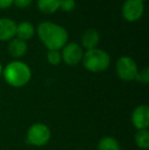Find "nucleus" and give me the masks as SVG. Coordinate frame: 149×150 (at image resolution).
Segmentation results:
<instances>
[{"mask_svg":"<svg viewBox=\"0 0 149 150\" xmlns=\"http://www.w3.org/2000/svg\"><path fill=\"white\" fill-rule=\"evenodd\" d=\"M37 35L48 50H60L68 41V33L60 25L53 22H42L38 25Z\"/></svg>","mask_w":149,"mask_h":150,"instance_id":"nucleus-1","label":"nucleus"},{"mask_svg":"<svg viewBox=\"0 0 149 150\" xmlns=\"http://www.w3.org/2000/svg\"><path fill=\"white\" fill-rule=\"evenodd\" d=\"M2 75L8 85L16 88L26 86L32 78V71L27 63L20 60L10 61L2 69Z\"/></svg>","mask_w":149,"mask_h":150,"instance_id":"nucleus-2","label":"nucleus"},{"mask_svg":"<svg viewBox=\"0 0 149 150\" xmlns=\"http://www.w3.org/2000/svg\"><path fill=\"white\" fill-rule=\"evenodd\" d=\"M82 62L87 71L91 73H102L109 67L110 56L105 50L94 48L84 52Z\"/></svg>","mask_w":149,"mask_h":150,"instance_id":"nucleus-3","label":"nucleus"},{"mask_svg":"<svg viewBox=\"0 0 149 150\" xmlns=\"http://www.w3.org/2000/svg\"><path fill=\"white\" fill-rule=\"evenodd\" d=\"M51 138V131L45 124L37 122L29 128L27 133V141L33 146L41 147L46 145Z\"/></svg>","mask_w":149,"mask_h":150,"instance_id":"nucleus-4","label":"nucleus"},{"mask_svg":"<svg viewBox=\"0 0 149 150\" xmlns=\"http://www.w3.org/2000/svg\"><path fill=\"white\" fill-rule=\"evenodd\" d=\"M115 71L119 79L126 82H131L136 79L138 74V65L130 56H121L117 61Z\"/></svg>","mask_w":149,"mask_h":150,"instance_id":"nucleus-5","label":"nucleus"},{"mask_svg":"<svg viewBox=\"0 0 149 150\" xmlns=\"http://www.w3.org/2000/svg\"><path fill=\"white\" fill-rule=\"evenodd\" d=\"M144 13V3L140 0H125L121 6V16L127 22L139 21Z\"/></svg>","mask_w":149,"mask_h":150,"instance_id":"nucleus-6","label":"nucleus"},{"mask_svg":"<svg viewBox=\"0 0 149 150\" xmlns=\"http://www.w3.org/2000/svg\"><path fill=\"white\" fill-rule=\"evenodd\" d=\"M61 60L68 65H77L83 59L84 50L79 43L70 42L61 48Z\"/></svg>","mask_w":149,"mask_h":150,"instance_id":"nucleus-7","label":"nucleus"},{"mask_svg":"<svg viewBox=\"0 0 149 150\" xmlns=\"http://www.w3.org/2000/svg\"><path fill=\"white\" fill-rule=\"evenodd\" d=\"M132 122L137 130H145L149 127V106L142 104L137 106L132 113Z\"/></svg>","mask_w":149,"mask_h":150,"instance_id":"nucleus-8","label":"nucleus"},{"mask_svg":"<svg viewBox=\"0 0 149 150\" xmlns=\"http://www.w3.org/2000/svg\"><path fill=\"white\" fill-rule=\"evenodd\" d=\"M16 23L8 18H0V41H10L16 37Z\"/></svg>","mask_w":149,"mask_h":150,"instance_id":"nucleus-9","label":"nucleus"},{"mask_svg":"<svg viewBox=\"0 0 149 150\" xmlns=\"http://www.w3.org/2000/svg\"><path fill=\"white\" fill-rule=\"evenodd\" d=\"M100 42V34L96 29L90 28L87 29L83 33L81 37V44L82 48H85L86 50L94 49L97 48V45Z\"/></svg>","mask_w":149,"mask_h":150,"instance_id":"nucleus-10","label":"nucleus"},{"mask_svg":"<svg viewBox=\"0 0 149 150\" xmlns=\"http://www.w3.org/2000/svg\"><path fill=\"white\" fill-rule=\"evenodd\" d=\"M7 51L11 57L18 59V58H22L27 53L28 44H27L26 41H23V40L18 39V38L14 37L13 39L8 41Z\"/></svg>","mask_w":149,"mask_h":150,"instance_id":"nucleus-11","label":"nucleus"},{"mask_svg":"<svg viewBox=\"0 0 149 150\" xmlns=\"http://www.w3.org/2000/svg\"><path fill=\"white\" fill-rule=\"evenodd\" d=\"M35 35V27L32 23L28 21H23L20 24H16V38L23 40V41H28L32 39L33 36Z\"/></svg>","mask_w":149,"mask_h":150,"instance_id":"nucleus-12","label":"nucleus"},{"mask_svg":"<svg viewBox=\"0 0 149 150\" xmlns=\"http://www.w3.org/2000/svg\"><path fill=\"white\" fill-rule=\"evenodd\" d=\"M60 0H37V7L42 13L51 14L59 9Z\"/></svg>","mask_w":149,"mask_h":150,"instance_id":"nucleus-13","label":"nucleus"},{"mask_svg":"<svg viewBox=\"0 0 149 150\" xmlns=\"http://www.w3.org/2000/svg\"><path fill=\"white\" fill-rule=\"evenodd\" d=\"M98 150H121V145L119 141L113 137H103L100 139L97 145Z\"/></svg>","mask_w":149,"mask_h":150,"instance_id":"nucleus-14","label":"nucleus"},{"mask_svg":"<svg viewBox=\"0 0 149 150\" xmlns=\"http://www.w3.org/2000/svg\"><path fill=\"white\" fill-rule=\"evenodd\" d=\"M135 142L140 149L146 150L149 148V131L145 130H138L135 135Z\"/></svg>","mask_w":149,"mask_h":150,"instance_id":"nucleus-15","label":"nucleus"},{"mask_svg":"<svg viewBox=\"0 0 149 150\" xmlns=\"http://www.w3.org/2000/svg\"><path fill=\"white\" fill-rule=\"evenodd\" d=\"M47 61L51 65H58L61 61V54L59 50H48Z\"/></svg>","mask_w":149,"mask_h":150,"instance_id":"nucleus-16","label":"nucleus"},{"mask_svg":"<svg viewBox=\"0 0 149 150\" xmlns=\"http://www.w3.org/2000/svg\"><path fill=\"white\" fill-rule=\"evenodd\" d=\"M136 81H138L141 84H148L149 82V69L147 67H143L140 71H138L137 76H136Z\"/></svg>","mask_w":149,"mask_h":150,"instance_id":"nucleus-17","label":"nucleus"},{"mask_svg":"<svg viewBox=\"0 0 149 150\" xmlns=\"http://www.w3.org/2000/svg\"><path fill=\"white\" fill-rule=\"evenodd\" d=\"M59 8L64 12H71L76 8V0H60Z\"/></svg>","mask_w":149,"mask_h":150,"instance_id":"nucleus-18","label":"nucleus"},{"mask_svg":"<svg viewBox=\"0 0 149 150\" xmlns=\"http://www.w3.org/2000/svg\"><path fill=\"white\" fill-rule=\"evenodd\" d=\"M33 0H13V4L18 8H27L32 4Z\"/></svg>","mask_w":149,"mask_h":150,"instance_id":"nucleus-19","label":"nucleus"},{"mask_svg":"<svg viewBox=\"0 0 149 150\" xmlns=\"http://www.w3.org/2000/svg\"><path fill=\"white\" fill-rule=\"evenodd\" d=\"M13 4V0H0V9H6Z\"/></svg>","mask_w":149,"mask_h":150,"instance_id":"nucleus-20","label":"nucleus"},{"mask_svg":"<svg viewBox=\"0 0 149 150\" xmlns=\"http://www.w3.org/2000/svg\"><path fill=\"white\" fill-rule=\"evenodd\" d=\"M2 75V65H1V63H0V76Z\"/></svg>","mask_w":149,"mask_h":150,"instance_id":"nucleus-21","label":"nucleus"},{"mask_svg":"<svg viewBox=\"0 0 149 150\" xmlns=\"http://www.w3.org/2000/svg\"><path fill=\"white\" fill-rule=\"evenodd\" d=\"M140 1H141V2H143V3H144V2H145L146 0H140Z\"/></svg>","mask_w":149,"mask_h":150,"instance_id":"nucleus-22","label":"nucleus"},{"mask_svg":"<svg viewBox=\"0 0 149 150\" xmlns=\"http://www.w3.org/2000/svg\"><path fill=\"white\" fill-rule=\"evenodd\" d=\"M79 150H83V149H79Z\"/></svg>","mask_w":149,"mask_h":150,"instance_id":"nucleus-23","label":"nucleus"}]
</instances>
